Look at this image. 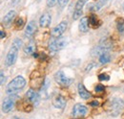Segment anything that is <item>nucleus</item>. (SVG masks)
I'll list each match as a JSON object with an SVG mask.
<instances>
[{
  "mask_svg": "<svg viewBox=\"0 0 124 119\" xmlns=\"http://www.w3.org/2000/svg\"><path fill=\"white\" fill-rule=\"evenodd\" d=\"M58 3V0H47V6L49 8H52L54 6H55Z\"/></svg>",
  "mask_w": 124,
  "mask_h": 119,
  "instance_id": "26",
  "label": "nucleus"
},
{
  "mask_svg": "<svg viewBox=\"0 0 124 119\" xmlns=\"http://www.w3.org/2000/svg\"><path fill=\"white\" fill-rule=\"evenodd\" d=\"M116 26H117V30L121 33L124 32V20L122 18H119L117 20V23H116Z\"/></svg>",
  "mask_w": 124,
  "mask_h": 119,
  "instance_id": "19",
  "label": "nucleus"
},
{
  "mask_svg": "<svg viewBox=\"0 0 124 119\" xmlns=\"http://www.w3.org/2000/svg\"><path fill=\"white\" fill-rule=\"evenodd\" d=\"M67 2H68V0H58V4H59V6L61 8H63L67 4Z\"/></svg>",
  "mask_w": 124,
  "mask_h": 119,
  "instance_id": "29",
  "label": "nucleus"
},
{
  "mask_svg": "<svg viewBox=\"0 0 124 119\" xmlns=\"http://www.w3.org/2000/svg\"><path fill=\"white\" fill-rule=\"evenodd\" d=\"M16 15V11H14V10L8 12L7 15H5L4 18H3V25L6 26V27H10L11 24L13 23V20L15 19Z\"/></svg>",
  "mask_w": 124,
  "mask_h": 119,
  "instance_id": "11",
  "label": "nucleus"
},
{
  "mask_svg": "<svg viewBox=\"0 0 124 119\" xmlns=\"http://www.w3.org/2000/svg\"><path fill=\"white\" fill-rule=\"evenodd\" d=\"M78 94H79V96H80L82 99H84V100H87V99H89V98L92 97V94H91L87 89H85V87H84L82 84H79V85H78Z\"/></svg>",
  "mask_w": 124,
  "mask_h": 119,
  "instance_id": "14",
  "label": "nucleus"
},
{
  "mask_svg": "<svg viewBox=\"0 0 124 119\" xmlns=\"http://www.w3.org/2000/svg\"><path fill=\"white\" fill-rule=\"evenodd\" d=\"M109 0H98V3H97V5H96V8H95V10H99L103 5H105L107 2H108Z\"/></svg>",
  "mask_w": 124,
  "mask_h": 119,
  "instance_id": "27",
  "label": "nucleus"
},
{
  "mask_svg": "<svg viewBox=\"0 0 124 119\" xmlns=\"http://www.w3.org/2000/svg\"><path fill=\"white\" fill-rule=\"evenodd\" d=\"M26 97H27V99L31 102V104L35 105V106H37V105L39 104V102H40V96H39V94L35 91V90H33V89H29L27 92H26Z\"/></svg>",
  "mask_w": 124,
  "mask_h": 119,
  "instance_id": "8",
  "label": "nucleus"
},
{
  "mask_svg": "<svg viewBox=\"0 0 124 119\" xmlns=\"http://www.w3.org/2000/svg\"><path fill=\"white\" fill-rule=\"evenodd\" d=\"M54 40H52L49 43V49L52 52H56L58 50L63 49L66 45H67V40L65 38H53Z\"/></svg>",
  "mask_w": 124,
  "mask_h": 119,
  "instance_id": "3",
  "label": "nucleus"
},
{
  "mask_svg": "<svg viewBox=\"0 0 124 119\" xmlns=\"http://www.w3.org/2000/svg\"><path fill=\"white\" fill-rule=\"evenodd\" d=\"M18 48L12 45L11 49L9 50L7 56H6V60H5V63L7 66H12L13 64H15V62L16 61L17 59V54H18Z\"/></svg>",
  "mask_w": 124,
  "mask_h": 119,
  "instance_id": "5",
  "label": "nucleus"
},
{
  "mask_svg": "<svg viewBox=\"0 0 124 119\" xmlns=\"http://www.w3.org/2000/svg\"><path fill=\"white\" fill-rule=\"evenodd\" d=\"M106 109H107V112L110 115L117 116L124 109V102L121 99H117V98L111 99L107 103Z\"/></svg>",
  "mask_w": 124,
  "mask_h": 119,
  "instance_id": "1",
  "label": "nucleus"
},
{
  "mask_svg": "<svg viewBox=\"0 0 124 119\" xmlns=\"http://www.w3.org/2000/svg\"><path fill=\"white\" fill-rule=\"evenodd\" d=\"M85 3H86V0H78V2L76 4L75 11H82V8L84 7Z\"/></svg>",
  "mask_w": 124,
  "mask_h": 119,
  "instance_id": "18",
  "label": "nucleus"
},
{
  "mask_svg": "<svg viewBox=\"0 0 124 119\" xmlns=\"http://www.w3.org/2000/svg\"><path fill=\"white\" fill-rule=\"evenodd\" d=\"M15 107V101L12 98H7L4 100L3 104H2V111L5 113L10 112Z\"/></svg>",
  "mask_w": 124,
  "mask_h": 119,
  "instance_id": "10",
  "label": "nucleus"
},
{
  "mask_svg": "<svg viewBox=\"0 0 124 119\" xmlns=\"http://www.w3.org/2000/svg\"><path fill=\"white\" fill-rule=\"evenodd\" d=\"M82 15V11H75L74 15H73V19L74 20H78V18H80Z\"/></svg>",
  "mask_w": 124,
  "mask_h": 119,
  "instance_id": "24",
  "label": "nucleus"
},
{
  "mask_svg": "<svg viewBox=\"0 0 124 119\" xmlns=\"http://www.w3.org/2000/svg\"><path fill=\"white\" fill-rule=\"evenodd\" d=\"M88 109L86 108V106L81 104H76L73 108V110H72V113H73V116L74 117H83L86 113H87Z\"/></svg>",
  "mask_w": 124,
  "mask_h": 119,
  "instance_id": "7",
  "label": "nucleus"
},
{
  "mask_svg": "<svg viewBox=\"0 0 124 119\" xmlns=\"http://www.w3.org/2000/svg\"><path fill=\"white\" fill-rule=\"evenodd\" d=\"M53 105H54V108L62 109H64L65 106H66V100H65V98H64L63 96L58 95V96H56V97L53 100Z\"/></svg>",
  "mask_w": 124,
  "mask_h": 119,
  "instance_id": "12",
  "label": "nucleus"
},
{
  "mask_svg": "<svg viewBox=\"0 0 124 119\" xmlns=\"http://www.w3.org/2000/svg\"><path fill=\"white\" fill-rule=\"evenodd\" d=\"M36 31V25H35V22L33 20L30 21L26 27V30H25V37L26 38H31V36L35 33Z\"/></svg>",
  "mask_w": 124,
  "mask_h": 119,
  "instance_id": "13",
  "label": "nucleus"
},
{
  "mask_svg": "<svg viewBox=\"0 0 124 119\" xmlns=\"http://www.w3.org/2000/svg\"><path fill=\"white\" fill-rule=\"evenodd\" d=\"M0 38H1V40H3V39L6 38V33H5L3 30L0 31Z\"/></svg>",
  "mask_w": 124,
  "mask_h": 119,
  "instance_id": "30",
  "label": "nucleus"
},
{
  "mask_svg": "<svg viewBox=\"0 0 124 119\" xmlns=\"http://www.w3.org/2000/svg\"><path fill=\"white\" fill-rule=\"evenodd\" d=\"M34 51H35V44L34 43H29L24 47V53L26 55H31V54H34Z\"/></svg>",
  "mask_w": 124,
  "mask_h": 119,
  "instance_id": "16",
  "label": "nucleus"
},
{
  "mask_svg": "<svg viewBox=\"0 0 124 119\" xmlns=\"http://www.w3.org/2000/svg\"><path fill=\"white\" fill-rule=\"evenodd\" d=\"M94 90H95V92H97V93H102V92H104L105 88H104V86H102V85H96V87L94 88Z\"/></svg>",
  "mask_w": 124,
  "mask_h": 119,
  "instance_id": "23",
  "label": "nucleus"
},
{
  "mask_svg": "<svg viewBox=\"0 0 124 119\" xmlns=\"http://www.w3.org/2000/svg\"><path fill=\"white\" fill-rule=\"evenodd\" d=\"M122 10L124 11V3H123V5H122Z\"/></svg>",
  "mask_w": 124,
  "mask_h": 119,
  "instance_id": "32",
  "label": "nucleus"
},
{
  "mask_svg": "<svg viewBox=\"0 0 124 119\" xmlns=\"http://www.w3.org/2000/svg\"><path fill=\"white\" fill-rule=\"evenodd\" d=\"M52 22V15L50 13H44L39 18V26L42 28H46L50 26Z\"/></svg>",
  "mask_w": 124,
  "mask_h": 119,
  "instance_id": "9",
  "label": "nucleus"
},
{
  "mask_svg": "<svg viewBox=\"0 0 124 119\" xmlns=\"http://www.w3.org/2000/svg\"><path fill=\"white\" fill-rule=\"evenodd\" d=\"M67 26H68L67 21H61L58 25H56L54 29L52 30V32H51L52 38H55V39L56 38H60L62 35L64 34V32L66 31Z\"/></svg>",
  "mask_w": 124,
  "mask_h": 119,
  "instance_id": "6",
  "label": "nucleus"
},
{
  "mask_svg": "<svg viewBox=\"0 0 124 119\" xmlns=\"http://www.w3.org/2000/svg\"><path fill=\"white\" fill-rule=\"evenodd\" d=\"M98 80L99 81H109L110 77H109V75L105 74V73H101L98 75Z\"/></svg>",
  "mask_w": 124,
  "mask_h": 119,
  "instance_id": "22",
  "label": "nucleus"
},
{
  "mask_svg": "<svg viewBox=\"0 0 124 119\" xmlns=\"http://www.w3.org/2000/svg\"><path fill=\"white\" fill-rule=\"evenodd\" d=\"M79 31L82 32V33H86L88 32V29H89V18L88 17H82L80 22H79Z\"/></svg>",
  "mask_w": 124,
  "mask_h": 119,
  "instance_id": "15",
  "label": "nucleus"
},
{
  "mask_svg": "<svg viewBox=\"0 0 124 119\" xmlns=\"http://www.w3.org/2000/svg\"><path fill=\"white\" fill-rule=\"evenodd\" d=\"M38 1H40V0H38Z\"/></svg>",
  "mask_w": 124,
  "mask_h": 119,
  "instance_id": "33",
  "label": "nucleus"
},
{
  "mask_svg": "<svg viewBox=\"0 0 124 119\" xmlns=\"http://www.w3.org/2000/svg\"><path fill=\"white\" fill-rule=\"evenodd\" d=\"M110 59H111V57H110V55L108 54V52L103 53L102 55L99 56V61H100L101 64H105V63L109 62V61H110Z\"/></svg>",
  "mask_w": 124,
  "mask_h": 119,
  "instance_id": "17",
  "label": "nucleus"
},
{
  "mask_svg": "<svg viewBox=\"0 0 124 119\" xmlns=\"http://www.w3.org/2000/svg\"><path fill=\"white\" fill-rule=\"evenodd\" d=\"M54 80L58 85H60L62 87H69L73 83V79L66 77V75L64 74V72L62 70L57 71L54 74Z\"/></svg>",
  "mask_w": 124,
  "mask_h": 119,
  "instance_id": "4",
  "label": "nucleus"
},
{
  "mask_svg": "<svg viewBox=\"0 0 124 119\" xmlns=\"http://www.w3.org/2000/svg\"><path fill=\"white\" fill-rule=\"evenodd\" d=\"M89 22L91 23V25H92L93 27H96V26H97V22H98V20H97V18H96L95 15H92L90 17H89Z\"/></svg>",
  "mask_w": 124,
  "mask_h": 119,
  "instance_id": "20",
  "label": "nucleus"
},
{
  "mask_svg": "<svg viewBox=\"0 0 124 119\" xmlns=\"http://www.w3.org/2000/svg\"><path fill=\"white\" fill-rule=\"evenodd\" d=\"M24 19L23 18H18L17 20L16 21V29H22L23 28V26H24Z\"/></svg>",
  "mask_w": 124,
  "mask_h": 119,
  "instance_id": "21",
  "label": "nucleus"
},
{
  "mask_svg": "<svg viewBox=\"0 0 124 119\" xmlns=\"http://www.w3.org/2000/svg\"><path fill=\"white\" fill-rule=\"evenodd\" d=\"M1 81H0V84H1V86H4V84H5V82H6V78H5V75H4V72L3 71H1Z\"/></svg>",
  "mask_w": 124,
  "mask_h": 119,
  "instance_id": "28",
  "label": "nucleus"
},
{
  "mask_svg": "<svg viewBox=\"0 0 124 119\" xmlns=\"http://www.w3.org/2000/svg\"><path fill=\"white\" fill-rule=\"evenodd\" d=\"M98 105H99V103H98L96 100H95V101H93V102H91V103H90V106H93V107H97Z\"/></svg>",
  "mask_w": 124,
  "mask_h": 119,
  "instance_id": "31",
  "label": "nucleus"
},
{
  "mask_svg": "<svg viewBox=\"0 0 124 119\" xmlns=\"http://www.w3.org/2000/svg\"><path fill=\"white\" fill-rule=\"evenodd\" d=\"M13 45L17 47L18 49H20V47L22 46V40H21L20 39H16V40H14V42H13Z\"/></svg>",
  "mask_w": 124,
  "mask_h": 119,
  "instance_id": "25",
  "label": "nucleus"
},
{
  "mask_svg": "<svg viewBox=\"0 0 124 119\" xmlns=\"http://www.w3.org/2000/svg\"><path fill=\"white\" fill-rule=\"evenodd\" d=\"M26 86V80L22 76H16V78L10 82L7 87V93L8 94H16L18 91L23 89Z\"/></svg>",
  "mask_w": 124,
  "mask_h": 119,
  "instance_id": "2",
  "label": "nucleus"
}]
</instances>
